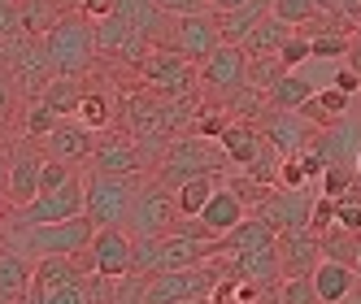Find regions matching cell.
Returning a JSON list of instances; mask_svg holds the SVG:
<instances>
[{"mask_svg": "<svg viewBox=\"0 0 361 304\" xmlns=\"http://www.w3.org/2000/svg\"><path fill=\"white\" fill-rule=\"evenodd\" d=\"M9 243L22 252V257H79V252L92 248L96 239V222L87 213L66 217V222H44V226H5Z\"/></svg>", "mask_w": 361, "mask_h": 304, "instance_id": "1", "label": "cell"}, {"mask_svg": "<svg viewBox=\"0 0 361 304\" xmlns=\"http://www.w3.org/2000/svg\"><path fill=\"white\" fill-rule=\"evenodd\" d=\"M231 161H226V152L218 139H204V135H178L170 139V148L161 152V161H157V179L166 187H183L188 179H200V174H226Z\"/></svg>", "mask_w": 361, "mask_h": 304, "instance_id": "2", "label": "cell"}, {"mask_svg": "<svg viewBox=\"0 0 361 304\" xmlns=\"http://www.w3.org/2000/svg\"><path fill=\"white\" fill-rule=\"evenodd\" d=\"M48 48V61H53L57 74H87L100 61V48H96V22L79 9V13H66L53 31L44 35Z\"/></svg>", "mask_w": 361, "mask_h": 304, "instance_id": "3", "label": "cell"}, {"mask_svg": "<svg viewBox=\"0 0 361 304\" xmlns=\"http://www.w3.org/2000/svg\"><path fill=\"white\" fill-rule=\"evenodd\" d=\"M148 174H105V170H92L83 187H87V217L100 226H126V217H131L135 209V196L144 187Z\"/></svg>", "mask_w": 361, "mask_h": 304, "instance_id": "4", "label": "cell"}, {"mask_svg": "<svg viewBox=\"0 0 361 304\" xmlns=\"http://www.w3.org/2000/svg\"><path fill=\"white\" fill-rule=\"evenodd\" d=\"M226 274L222 257H209L200 265H183V270H166L144 278V304H200L214 291V283Z\"/></svg>", "mask_w": 361, "mask_h": 304, "instance_id": "5", "label": "cell"}, {"mask_svg": "<svg viewBox=\"0 0 361 304\" xmlns=\"http://www.w3.org/2000/svg\"><path fill=\"white\" fill-rule=\"evenodd\" d=\"M135 74H140L144 87L161 91V96H196L200 91V61L174 53V48H157V44H152L148 53L140 57Z\"/></svg>", "mask_w": 361, "mask_h": 304, "instance_id": "6", "label": "cell"}, {"mask_svg": "<svg viewBox=\"0 0 361 304\" xmlns=\"http://www.w3.org/2000/svg\"><path fill=\"white\" fill-rule=\"evenodd\" d=\"M178 217H183V209H178L174 187H166L157 174H148L140 196H135V209H131V217H126V231H131L135 239H152V235L174 231Z\"/></svg>", "mask_w": 361, "mask_h": 304, "instance_id": "7", "label": "cell"}, {"mask_svg": "<svg viewBox=\"0 0 361 304\" xmlns=\"http://www.w3.org/2000/svg\"><path fill=\"white\" fill-rule=\"evenodd\" d=\"M0 65H9L13 70V79L22 83V91H27V100H35L48 79H53V61H48V48H44V35H9V39H0Z\"/></svg>", "mask_w": 361, "mask_h": 304, "instance_id": "8", "label": "cell"}, {"mask_svg": "<svg viewBox=\"0 0 361 304\" xmlns=\"http://www.w3.org/2000/svg\"><path fill=\"white\" fill-rule=\"evenodd\" d=\"M92 170H105V174H152L157 161H152V152L140 144V135H131L126 126H109V131L96 135Z\"/></svg>", "mask_w": 361, "mask_h": 304, "instance_id": "9", "label": "cell"}, {"mask_svg": "<svg viewBox=\"0 0 361 304\" xmlns=\"http://www.w3.org/2000/svg\"><path fill=\"white\" fill-rule=\"evenodd\" d=\"M248 70H252V57H248L244 44H218L214 53L200 61V87L226 105L240 87H248Z\"/></svg>", "mask_w": 361, "mask_h": 304, "instance_id": "10", "label": "cell"}, {"mask_svg": "<svg viewBox=\"0 0 361 304\" xmlns=\"http://www.w3.org/2000/svg\"><path fill=\"white\" fill-rule=\"evenodd\" d=\"M83 209H87V187H83V179H74V183H66L61 191H44V196L31 200V205L9 209L0 222H5V226H44V222L79 217Z\"/></svg>", "mask_w": 361, "mask_h": 304, "instance_id": "11", "label": "cell"}, {"mask_svg": "<svg viewBox=\"0 0 361 304\" xmlns=\"http://www.w3.org/2000/svg\"><path fill=\"white\" fill-rule=\"evenodd\" d=\"M48 152L39 139H18L9 148V170H5V205L22 209L39 196V174H44Z\"/></svg>", "mask_w": 361, "mask_h": 304, "instance_id": "12", "label": "cell"}, {"mask_svg": "<svg viewBox=\"0 0 361 304\" xmlns=\"http://www.w3.org/2000/svg\"><path fill=\"white\" fill-rule=\"evenodd\" d=\"M318 196L314 187H270L262 196V205L252 213L266 217L274 231H292V226H314V209H318Z\"/></svg>", "mask_w": 361, "mask_h": 304, "instance_id": "13", "label": "cell"}, {"mask_svg": "<svg viewBox=\"0 0 361 304\" xmlns=\"http://www.w3.org/2000/svg\"><path fill=\"white\" fill-rule=\"evenodd\" d=\"M96 48H100V57H109V61H118V65H140V57L152 48V39L140 31V27H131L118 9L109 13V18H100L96 22Z\"/></svg>", "mask_w": 361, "mask_h": 304, "instance_id": "14", "label": "cell"}, {"mask_svg": "<svg viewBox=\"0 0 361 304\" xmlns=\"http://www.w3.org/2000/svg\"><path fill=\"white\" fill-rule=\"evenodd\" d=\"M218 44H226L222 31H218V13L204 9V13H183V18H174L170 39L157 44V48H174V53H183V57H192V61H204Z\"/></svg>", "mask_w": 361, "mask_h": 304, "instance_id": "15", "label": "cell"}, {"mask_svg": "<svg viewBox=\"0 0 361 304\" xmlns=\"http://www.w3.org/2000/svg\"><path fill=\"white\" fill-rule=\"evenodd\" d=\"M262 126V135L274 152H283V157H292V152H309L318 139V126L309 122L300 109H266V118L257 122Z\"/></svg>", "mask_w": 361, "mask_h": 304, "instance_id": "16", "label": "cell"}, {"mask_svg": "<svg viewBox=\"0 0 361 304\" xmlns=\"http://www.w3.org/2000/svg\"><path fill=\"white\" fill-rule=\"evenodd\" d=\"M87 252H92V270L105 274V278L135 274V239L126 226H100Z\"/></svg>", "mask_w": 361, "mask_h": 304, "instance_id": "17", "label": "cell"}, {"mask_svg": "<svg viewBox=\"0 0 361 304\" xmlns=\"http://www.w3.org/2000/svg\"><path fill=\"white\" fill-rule=\"evenodd\" d=\"M39 144H44V152L53 161H66V165L79 170L83 161H92V152H96V131H92V126H83L79 118H61Z\"/></svg>", "mask_w": 361, "mask_h": 304, "instance_id": "18", "label": "cell"}, {"mask_svg": "<svg viewBox=\"0 0 361 304\" xmlns=\"http://www.w3.org/2000/svg\"><path fill=\"white\" fill-rule=\"evenodd\" d=\"M248 213H252V209H248V200H244L235 187H231V183H218V191L209 196V205L200 209V217H196V222H200L214 239H222L226 231H235V226H240Z\"/></svg>", "mask_w": 361, "mask_h": 304, "instance_id": "19", "label": "cell"}, {"mask_svg": "<svg viewBox=\"0 0 361 304\" xmlns=\"http://www.w3.org/2000/svg\"><path fill=\"white\" fill-rule=\"evenodd\" d=\"M279 248H283V278L288 274H314L322 261V239L314 226H292L279 231Z\"/></svg>", "mask_w": 361, "mask_h": 304, "instance_id": "20", "label": "cell"}, {"mask_svg": "<svg viewBox=\"0 0 361 304\" xmlns=\"http://www.w3.org/2000/svg\"><path fill=\"white\" fill-rule=\"evenodd\" d=\"M357 148H361V122L357 118H340L335 126H322L318 139H314V152L326 165H353Z\"/></svg>", "mask_w": 361, "mask_h": 304, "instance_id": "21", "label": "cell"}, {"mask_svg": "<svg viewBox=\"0 0 361 304\" xmlns=\"http://www.w3.org/2000/svg\"><path fill=\"white\" fill-rule=\"evenodd\" d=\"M222 152H226V161H231V170H248L257 157H262V148H266V135H262V126L257 122H244V118H235L222 131Z\"/></svg>", "mask_w": 361, "mask_h": 304, "instance_id": "22", "label": "cell"}, {"mask_svg": "<svg viewBox=\"0 0 361 304\" xmlns=\"http://www.w3.org/2000/svg\"><path fill=\"white\" fill-rule=\"evenodd\" d=\"M353 100H357V96H348L344 87H335V83H331V87H318L314 96H309L305 105H300V113L322 131V126H335L340 118L353 113Z\"/></svg>", "mask_w": 361, "mask_h": 304, "instance_id": "23", "label": "cell"}, {"mask_svg": "<svg viewBox=\"0 0 361 304\" xmlns=\"http://www.w3.org/2000/svg\"><path fill=\"white\" fill-rule=\"evenodd\" d=\"M292 35H296V27H292V22H283V18L270 9V13L257 22L252 31H248L244 48H248V57H279V48L288 44Z\"/></svg>", "mask_w": 361, "mask_h": 304, "instance_id": "24", "label": "cell"}, {"mask_svg": "<svg viewBox=\"0 0 361 304\" xmlns=\"http://www.w3.org/2000/svg\"><path fill=\"white\" fill-rule=\"evenodd\" d=\"M31 274H35L31 257H22L18 248L0 252V300H5V304H22L27 291H31Z\"/></svg>", "mask_w": 361, "mask_h": 304, "instance_id": "25", "label": "cell"}, {"mask_svg": "<svg viewBox=\"0 0 361 304\" xmlns=\"http://www.w3.org/2000/svg\"><path fill=\"white\" fill-rule=\"evenodd\" d=\"M83 96H87L83 74H53V79H48V87L39 91V100H44L53 113H61V118H74V113H79Z\"/></svg>", "mask_w": 361, "mask_h": 304, "instance_id": "26", "label": "cell"}, {"mask_svg": "<svg viewBox=\"0 0 361 304\" xmlns=\"http://www.w3.org/2000/svg\"><path fill=\"white\" fill-rule=\"evenodd\" d=\"M266 13H270V0H248V5L231 9V13H218V31H222L226 44H244L248 31H252Z\"/></svg>", "mask_w": 361, "mask_h": 304, "instance_id": "27", "label": "cell"}, {"mask_svg": "<svg viewBox=\"0 0 361 304\" xmlns=\"http://www.w3.org/2000/svg\"><path fill=\"white\" fill-rule=\"evenodd\" d=\"M314 91H318V83L309 79V74L288 70V74H283V79L266 91V96H270V109H300V105H305V100L314 96Z\"/></svg>", "mask_w": 361, "mask_h": 304, "instance_id": "28", "label": "cell"}, {"mask_svg": "<svg viewBox=\"0 0 361 304\" xmlns=\"http://www.w3.org/2000/svg\"><path fill=\"white\" fill-rule=\"evenodd\" d=\"M22 5V31L27 35H48L66 18V0H18Z\"/></svg>", "mask_w": 361, "mask_h": 304, "instance_id": "29", "label": "cell"}, {"mask_svg": "<svg viewBox=\"0 0 361 304\" xmlns=\"http://www.w3.org/2000/svg\"><path fill=\"white\" fill-rule=\"evenodd\" d=\"M318 239H322V257L344 261V265H357V257H361V235L344 231L340 222H331L326 231H318Z\"/></svg>", "mask_w": 361, "mask_h": 304, "instance_id": "30", "label": "cell"}, {"mask_svg": "<svg viewBox=\"0 0 361 304\" xmlns=\"http://www.w3.org/2000/svg\"><path fill=\"white\" fill-rule=\"evenodd\" d=\"M218 183H222V174H200V179H188L183 187H174L183 217H200V209L209 205V196L218 191Z\"/></svg>", "mask_w": 361, "mask_h": 304, "instance_id": "31", "label": "cell"}, {"mask_svg": "<svg viewBox=\"0 0 361 304\" xmlns=\"http://www.w3.org/2000/svg\"><path fill=\"white\" fill-rule=\"evenodd\" d=\"M74 118L100 135V131H109V126H118V105H114L105 91H92L87 87V96H83V105H79V113H74Z\"/></svg>", "mask_w": 361, "mask_h": 304, "instance_id": "32", "label": "cell"}, {"mask_svg": "<svg viewBox=\"0 0 361 304\" xmlns=\"http://www.w3.org/2000/svg\"><path fill=\"white\" fill-rule=\"evenodd\" d=\"M57 122H61V113H53V109H48L39 96L22 105V135H27V139H44V135L53 131Z\"/></svg>", "mask_w": 361, "mask_h": 304, "instance_id": "33", "label": "cell"}, {"mask_svg": "<svg viewBox=\"0 0 361 304\" xmlns=\"http://www.w3.org/2000/svg\"><path fill=\"white\" fill-rule=\"evenodd\" d=\"M27 304H92V296H87V283H66V287H48V291L31 287Z\"/></svg>", "mask_w": 361, "mask_h": 304, "instance_id": "34", "label": "cell"}, {"mask_svg": "<svg viewBox=\"0 0 361 304\" xmlns=\"http://www.w3.org/2000/svg\"><path fill=\"white\" fill-rule=\"evenodd\" d=\"M279 304H318L314 274H288L279 283Z\"/></svg>", "mask_w": 361, "mask_h": 304, "instance_id": "35", "label": "cell"}, {"mask_svg": "<svg viewBox=\"0 0 361 304\" xmlns=\"http://www.w3.org/2000/svg\"><path fill=\"white\" fill-rule=\"evenodd\" d=\"M270 9L283 18V22H292V27L300 31L305 22H314L322 9H318V0H270Z\"/></svg>", "mask_w": 361, "mask_h": 304, "instance_id": "36", "label": "cell"}, {"mask_svg": "<svg viewBox=\"0 0 361 304\" xmlns=\"http://www.w3.org/2000/svg\"><path fill=\"white\" fill-rule=\"evenodd\" d=\"M283 74H288V65H283V57H252V70H248V83L270 91Z\"/></svg>", "mask_w": 361, "mask_h": 304, "instance_id": "37", "label": "cell"}, {"mask_svg": "<svg viewBox=\"0 0 361 304\" xmlns=\"http://www.w3.org/2000/svg\"><path fill=\"white\" fill-rule=\"evenodd\" d=\"M22 109V83L13 79L9 65H0V122H9Z\"/></svg>", "mask_w": 361, "mask_h": 304, "instance_id": "38", "label": "cell"}, {"mask_svg": "<svg viewBox=\"0 0 361 304\" xmlns=\"http://www.w3.org/2000/svg\"><path fill=\"white\" fill-rule=\"evenodd\" d=\"M74 179H79V174H74V165L48 157V161H44V174H39V196H44V191H61V187L74 183Z\"/></svg>", "mask_w": 361, "mask_h": 304, "instance_id": "39", "label": "cell"}, {"mask_svg": "<svg viewBox=\"0 0 361 304\" xmlns=\"http://www.w3.org/2000/svg\"><path fill=\"white\" fill-rule=\"evenodd\" d=\"M279 57H283V65H288V70H300V61H314V44H309L305 31H296L288 44L279 48Z\"/></svg>", "mask_w": 361, "mask_h": 304, "instance_id": "40", "label": "cell"}, {"mask_svg": "<svg viewBox=\"0 0 361 304\" xmlns=\"http://www.w3.org/2000/svg\"><path fill=\"white\" fill-rule=\"evenodd\" d=\"M240 287H244V278H231V274H222L218 283H214V291L204 296V304H240Z\"/></svg>", "mask_w": 361, "mask_h": 304, "instance_id": "41", "label": "cell"}, {"mask_svg": "<svg viewBox=\"0 0 361 304\" xmlns=\"http://www.w3.org/2000/svg\"><path fill=\"white\" fill-rule=\"evenodd\" d=\"M335 222H340L344 231L361 235V196H353V200H340V205H335Z\"/></svg>", "mask_w": 361, "mask_h": 304, "instance_id": "42", "label": "cell"}, {"mask_svg": "<svg viewBox=\"0 0 361 304\" xmlns=\"http://www.w3.org/2000/svg\"><path fill=\"white\" fill-rule=\"evenodd\" d=\"M22 35V5L18 0H0V39Z\"/></svg>", "mask_w": 361, "mask_h": 304, "instance_id": "43", "label": "cell"}, {"mask_svg": "<svg viewBox=\"0 0 361 304\" xmlns=\"http://www.w3.org/2000/svg\"><path fill=\"white\" fill-rule=\"evenodd\" d=\"M157 5L166 13H174V18H183V13H204V9H209V0H157Z\"/></svg>", "mask_w": 361, "mask_h": 304, "instance_id": "44", "label": "cell"}, {"mask_svg": "<svg viewBox=\"0 0 361 304\" xmlns=\"http://www.w3.org/2000/svg\"><path fill=\"white\" fill-rule=\"evenodd\" d=\"M335 18L344 22V27H361V0H335Z\"/></svg>", "mask_w": 361, "mask_h": 304, "instance_id": "45", "label": "cell"}, {"mask_svg": "<svg viewBox=\"0 0 361 304\" xmlns=\"http://www.w3.org/2000/svg\"><path fill=\"white\" fill-rule=\"evenodd\" d=\"M79 9H83L92 22H100V18H109V13L118 9V0H79Z\"/></svg>", "mask_w": 361, "mask_h": 304, "instance_id": "46", "label": "cell"}, {"mask_svg": "<svg viewBox=\"0 0 361 304\" xmlns=\"http://www.w3.org/2000/svg\"><path fill=\"white\" fill-rule=\"evenodd\" d=\"M348 65H353V70L361 74V27L353 31V48H348Z\"/></svg>", "mask_w": 361, "mask_h": 304, "instance_id": "47", "label": "cell"}, {"mask_svg": "<svg viewBox=\"0 0 361 304\" xmlns=\"http://www.w3.org/2000/svg\"><path fill=\"white\" fill-rule=\"evenodd\" d=\"M240 5H248V0H209L214 13H231V9H240Z\"/></svg>", "mask_w": 361, "mask_h": 304, "instance_id": "48", "label": "cell"}, {"mask_svg": "<svg viewBox=\"0 0 361 304\" xmlns=\"http://www.w3.org/2000/svg\"><path fill=\"white\" fill-rule=\"evenodd\" d=\"M318 9L322 13H335V0H318Z\"/></svg>", "mask_w": 361, "mask_h": 304, "instance_id": "49", "label": "cell"}, {"mask_svg": "<svg viewBox=\"0 0 361 304\" xmlns=\"http://www.w3.org/2000/svg\"><path fill=\"white\" fill-rule=\"evenodd\" d=\"M353 170H357V174H361V148H357V161H353Z\"/></svg>", "mask_w": 361, "mask_h": 304, "instance_id": "50", "label": "cell"}, {"mask_svg": "<svg viewBox=\"0 0 361 304\" xmlns=\"http://www.w3.org/2000/svg\"><path fill=\"white\" fill-rule=\"evenodd\" d=\"M0 217H5V191H0Z\"/></svg>", "mask_w": 361, "mask_h": 304, "instance_id": "51", "label": "cell"}, {"mask_svg": "<svg viewBox=\"0 0 361 304\" xmlns=\"http://www.w3.org/2000/svg\"><path fill=\"white\" fill-rule=\"evenodd\" d=\"M357 270H361V257H357Z\"/></svg>", "mask_w": 361, "mask_h": 304, "instance_id": "52", "label": "cell"}, {"mask_svg": "<svg viewBox=\"0 0 361 304\" xmlns=\"http://www.w3.org/2000/svg\"><path fill=\"white\" fill-rule=\"evenodd\" d=\"M0 304H5V300H0Z\"/></svg>", "mask_w": 361, "mask_h": 304, "instance_id": "53", "label": "cell"}, {"mask_svg": "<svg viewBox=\"0 0 361 304\" xmlns=\"http://www.w3.org/2000/svg\"><path fill=\"white\" fill-rule=\"evenodd\" d=\"M22 304H27V300H22Z\"/></svg>", "mask_w": 361, "mask_h": 304, "instance_id": "54", "label": "cell"}]
</instances>
